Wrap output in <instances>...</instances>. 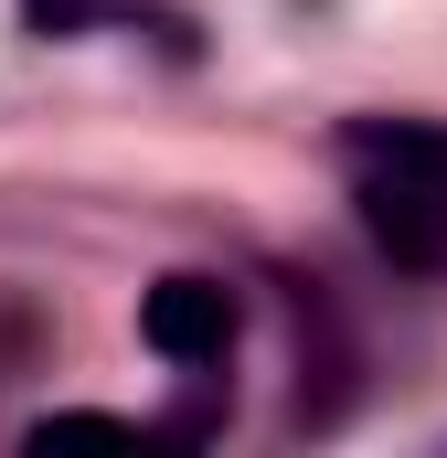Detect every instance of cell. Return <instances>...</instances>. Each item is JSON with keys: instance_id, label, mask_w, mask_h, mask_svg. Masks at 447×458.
<instances>
[{"instance_id": "3", "label": "cell", "mask_w": 447, "mask_h": 458, "mask_svg": "<svg viewBox=\"0 0 447 458\" xmlns=\"http://www.w3.org/2000/svg\"><path fill=\"white\" fill-rule=\"evenodd\" d=\"M21 32L43 43H86V32H160L171 54H192V21L171 0H21Z\"/></svg>"}, {"instance_id": "1", "label": "cell", "mask_w": 447, "mask_h": 458, "mask_svg": "<svg viewBox=\"0 0 447 458\" xmlns=\"http://www.w3.org/2000/svg\"><path fill=\"white\" fill-rule=\"evenodd\" d=\"M351 171V214L362 234L405 267V277H447V182L426 171H384V160H341Z\"/></svg>"}, {"instance_id": "2", "label": "cell", "mask_w": 447, "mask_h": 458, "mask_svg": "<svg viewBox=\"0 0 447 458\" xmlns=\"http://www.w3.org/2000/svg\"><path fill=\"white\" fill-rule=\"evenodd\" d=\"M234 331H245V299L224 277H203V267H181V277H160L139 299V342L160 352L171 373H214L224 352H234Z\"/></svg>"}, {"instance_id": "4", "label": "cell", "mask_w": 447, "mask_h": 458, "mask_svg": "<svg viewBox=\"0 0 447 458\" xmlns=\"http://www.w3.org/2000/svg\"><path fill=\"white\" fill-rule=\"evenodd\" d=\"M341 160H384V171H426L447 182V117H351Z\"/></svg>"}]
</instances>
